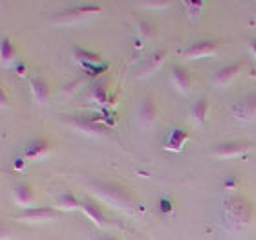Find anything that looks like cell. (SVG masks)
<instances>
[{"instance_id": "cb8c5ba5", "label": "cell", "mask_w": 256, "mask_h": 240, "mask_svg": "<svg viewBox=\"0 0 256 240\" xmlns=\"http://www.w3.org/2000/svg\"><path fill=\"white\" fill-rule=\"evenodd\" d=\"M183 6H185V10H187V13L192 19L200 17L203 13V10H205V2L203 0H187V2H183Z\"/></svg>"}, {"instance_id": "44dd1931", "label": "cell", "mask_w": 256, "mask_h": 240, "mask_svg": "<svg viewBox=\"0 0 256 240\" xmlns=\"http://www.w3.org/2000/svg\"><path fill=\"white\" fill-rule=\"evenodd\" d=\"M0 57H2V64L4 66H11L16 59V48L15 43L11 41L10 37L2 39V44H0Z\"/></svg>"}, {"instance_id": "4dcf8cb0", "label": "cell", "mask_w": 256, "mask_h": 240, "mask_svg": "<svg viewBox=\"0 0 256 240\" xmlns=\"http://www.w3.org/2000/svg\"><path fill=\"white\" fill-rule=\"evenodd\" d=\"M97 240H119L118 236H112V235H101Z\"/></svg>"}, {"instance_id": "ffe728a7", "label": "cell", "mask_w": 256, "mask_h": 240, "mask_svg": "<svg viewBox=\"0 0 256 240\" xmlns=\"http://www.w3.org/2000/svg\"><path fill=\"white\" fill-rule=\"evenodd\" d=\"M55 203L60 211H77L80 209V200L77 198V194L70 191H62L55 196Z\"/></svg>"}, {"instance_id": "f546056e", "label": "cell", "mask_w": 256, "mask_h": 240, "mask_svg": "<svg viewBox=\"0 0 256 240\" xmlns=\"http://www.w3.org/2000/svg\"><path fill=\"white\" fill-rule=\"evenodd\" d=\"M0 107H2V108H8V107H10V99H8V94H6L4 88L0 90Z\"/></svg>"}, {"instance_id": "3957f363", "label": "cell", "mask_w": 256, "mask_h": 240, "mask_svg": "<svg viewBox=\"0 0 256 240\" xmlns=\"http://www.w3.org/2000/svg\"><path fill=\"white\" fill-rule=\"evenodd\" d=\"M102 10L101 4H96V2H86V4H75L68 10L59 11L57 15L54 17V22L57 24H72V22L82 21L86 17L96 15Z\"/></svg>"}, {"instance_id": "83f0119b", "label": "cell", "mask_w": 256, "mask_h": 240, "mask_svg": "<svg viewBox=\"0 0 256 240\" xmlns=\"http://www.w3.org/2000/svg\"><path fill=\"white\" fill-rule=\"evenodd\" d=\"M238 183H240L238 178H230V180L225 181V189H227V191H236V189H238Z\"/></svg>"}, {"instance_id": "d6a6232c", "label": "cell", "mask_w": 256, "mask_h": 240, "mask_svg": "<svg viewBox=\"0 0 256 240\" xmlns=\"http://www.w3.org/2000/svg\"><path fill=\"white\" fill-rule=\"evenodd\" d=\"M251 54L256 57V41H252V43H251Z\"/></svg>"}, {"instance_id": "d4e9b609", "label": "cell", "mask_w": 256, "mask_h": 240, "mask_svg": "<svg viewBox=\"0 0 256 240\" xmlns=\"http://www.w3.org/2000/svg\"><path fill=\"white\" fill-rule=\"evenodd\" d=\"M86 74L90 75V77H99L102 72H106L108 70V63H99V64H92V66H86L82 68Z\"/></svg>"}, {"instance_id": "7402d4cb", "label": "cell", "mask_w": 256, "mask_h": 240, "mask_svg": "<svg viewBox=\"0 0 256 240\" xmlns=\"http://www.w3.org/2000/svg\"><path fill=\"white\" fill-rule=\"evenodd\" d=\"M190 114H192V119L196 123H205V119H207V116H208V101L205 99V97H202V99H198L194 105H192V110H190Z\"/></svg>"}, {"instance_id": "30bf717a", "label": "cell", "mask_w": 256, "mask_h": 240, "mask_svg": "<svg viewBox=\"0 0 256 240\" xmlns=\"http://www.w3.org/2000/svg\"><path fill=\"white\" fill-rule=\"evenodd\" d=\"M232 114L240 121H252L256 119V92L246 96L242 101H238L232 107Z\"/></svg>"}, {"instance_id": "52a82bcc", "label": "cell", "mask_w": 256, "mask_h": 240, "mask_svg": "<svg viewBox=\"0 0 256 240\" xmlns=\"http://www.w3.org/2000/svg\"><path fill=\"white\" fill-rule=\"evenodd\" d=\"M251 145L246 143V141H225V143L216 145L212 149V154L216 158H224V160H229V158H240V156L247 154Z\"/></svg>"}, {"instance_id": "6da1fadb", "label": "cell", "mask_w": 256, "mask_h": 240, "mask_svg": "<svg viewBox=\"0 0 256 240\" xmlns=\"http://www.w3.org/2000/svg\"><path fill=\"white\" fill-rule=\"evenodd\" d=\"M88 192L96 196L99 202L106 203L110 209L121 211V213H136L139 207V202L132 191L126 187L114 183V181L97 180L88 183Z\"/></svg>"}, {"instance_id": "ac0fdd59", "label": "cell", "mask_w": 256, "mask_h": 240, "mask_svg": "<svg viewBox=\"0 0 256 240\" xmlns=\"http://www.w3.org/2000/svg\"><path fill=\"white\" fill-rule=\"evenodd\" d=\"M74 57H75V61L82 66V68L92 66V64L102 63L101 54H97V52H94V50L82 48V46H74Z\"/></svg>"}, {"instance_id": "5bb4252c", "label": "cell", "mask_w": 256, "mask_h": 240, "mask_svg": "<svg viewBox=\"0 0 256 240\" xmlns=\"http://www.w3.org/2000/svg\"><path fill=\"white\" fill-rule=\"evenodd\" d=\"M170 79L174 83L178 90L182 92V94H188L190 92V86H192V75L185 66H172V74H170Z\"/></svg>"}, {"instance_id": "ba28073f", "label": "cell", "mask_w": 256, "mask_h": 240, "mask_svg": "<svg viewBox=\"0 0 256 240\" xmlns=\"http://www.w3.org/2000/svg\"><path fill=\"white\" fill-rule=\"evenodd\" d=\"M52 150H54V145L50 143L48 139L37 138V139H33L32 143H28V147L24 149L22 156H24L28 161H37V160L48 158V156L52 154Z\"/></svg>"}, {"instance_id": "f1b7e54d", "label": "cell", "mask_w": 256, "mask_h": 240, "mask_svg": "<svg viewBox=\"0 0 256 240\" xmlns=\"http://www.w3.org/2000/svg\"><path fill=\"white\" fill-rule=\"evenodd\" d=\"M26 163H28V160L24 158V156L16 158L15 160V171H22V169H26Z\"/></svg>"}, {"instance_id": "7a4b0ae2", "label": "cell", "mask_w": 256, "mask_h": 240, "mask_svg": "<svg viewBox=\"0 0 256 240\" xmlns=\"http://www.w3.org/2000/svg\"><path fill=\"white\" fill-rule=\"evenodd\" d=\"M254 218V205L249 198L232 194L224 203V222L232 231H244Z\"/></svg>"}, {"instance_id": "9c48e42d", "label": "cell", "mask_w": 256, "mask_h": 240, "mask_svg": "<svg viewBox=\"0 0 256 240\" xmlns=\"http://www.w3.org/2000/svg\"><path fill=\"white\" fill-rule=\"evenodd\" d=\"M218 52V43L216 41H210V39H202V41H196L192 43L190 46L185 48V57L188 59H202V57H208Z\"/></svg>"}, {"instance_id": "d6986e66", "label": "cell", "mask_w": 256, "mask_h": 240, "mask_svg": "<svg viewBox=\"0 0 256 240\" xmlns=\"http://www.w3.org/2000/svg\"><path fill=\"white\" fill-rule=\"evenodd\" d=\"M90 97L96 103H99V105H101V108H110L114 105L112 96H110L108 86H106V83H104V81H101V83H97V85L92 86Z\"/></svg>"}, {"instance_id": "2e32d148", "label": "cell", "mask_w": 256, "mask_h": 240, "mask_svg": "<svg viewBox=\"0 0 256 240\" xmlns=\"http://www.w3.org/2000/svg\"><path fill=\"white\" fill-rule=\"evenodd\" d=\"M13 198H15V202L24 209H30L33 202H35V191H33L32 185H28V183H16L13 187Z\"/></svg>"}, {"instance_id": "8fae6325", "label": "cell", "mask_w": 256, "mask_h": 240, "mask_svg": "<svg viewBox=\"0 0 256 240\" xmlns=\"http://www.w3.org/2000/svg\"><path fill=\"white\" fill-rule=\"evenodd\" d=\"M188 138H190V132H188L187 128H170V132H168V136L165 139V150H168V152H182L185 143L188 141Z\"/></svg>"}, {"instance_id": "5b68a950", "label": "cell", "mask_w": 256, "mask_h": 240, "mask_svg": "<svg viewBox=\"0 0 256 240\" xmlns=\"http://www.w3.org/2000/svg\"><path fill=\"white\" fill-rule=\"evenodd\" d=\"M80 211L84 213L86 218H90L92 224H96L97 227H101V229H106L110 227V220L106 218V214L104 211L101 209V205L90 198H82L80 200Z\"/></svg>"}, {"instance_id": "e0dca14e", "label": "cell", "mask_w": 256, "mask_h": 240, "mask_svg": "<svg viewBox=\"0 0 256 240\" xmlns=\"http://www.w3.org/2000/svg\"><path fill=\"white\" fill-rule=\"evenodd\" d=\"M158 114H160V108H158L154 99L148 97V99H144L141 103V107H139V119H141V123H143L144 127H152L156 123V119H158Z\"/></svg>"}, {"instance_id": "1f68e13d", "label": "cell", "mask_w": 256, "mask_h": 240, "mask_svg": "<svg viewBox=\"0 0 256 240\" xmlns=\"http://www.w3.org/2000/svg\"><path fill=\"white\" fill-rule=\"evenodd\" d=\"M16 70H18V74H20V75H24V63H18Z\"/></svg>"}, {"instance_id": "4316f807", "label": "cell", "mask_w": 256, "mask_h": 240, "mask_svg": "<svg viewBox=\"0 0 256 240\" xmlns=\"http://www.w3.org/2000/svg\"><path fill=\"white\" fill-rule=\"evenodd\" d=\"M144 8H156V10H163V8H168L170 2H144Z\"/></svg>"}, {"instance_id": "277c9868", "label": "cell", "mask_w": 256, "mask_h": 240, "mask_svg": "<svg viewBox=\"0 0 256 240\" xmlns=\"http://www.w3.org/2000/svg\"><path fill=\"white\" fill-rule=\"evenodd\" d=\"M64 121L72 125L75 130L86 134V136H92V138H101L106 134V128L102 123L96 121L90 116H72V118H64Z\"/></svg>"}, {"instance_id": "9a60e30c", "label": "cell", "mask_w": 256, "mask_h": 240, "mask_svg": "<svg viewBox=\"0 0 256 240\" xmlns=\"http://www.w3.org/2000/svg\"><path fill=\"white\" fill-rule=\"evenodd\" d=\"M32 92L38 105H46L50 101V96H52V88H50L48 81L44 79V77H40V75L32 79Z\"/></svg>"}, {"instance_id": "603a6c76", "label": "cell", "mask_w": 256, "mask_h": 240, "mask_svg": "<svg viewBox=\"0 0 256 240\" xmlns=\"http://www.w3.org/2000/svg\"><path fill=\"white\" fill-rule=\"evenodd\" d=\"M138 32H139V37L143 39V43L146 41H152L156 37V28L150 24L148 21H141L138 24Z\"/></svg>"}, {"instance_id": "8992f818", "label": "cell", "mask_w": 256, "mask_h": 240, "mask_svg": "<svg viewBox=\"0 0 256 240\" xmlns=\"http://www.w3.org/2000/svg\"><path fill=\"white\" fill-rule=\"evenodd\" d=\"M244 61H234V63H229L225 64V66H222V68L214 74L212 77V83L216 86H220V88H224V86L230 85L232 81L238 77V75L242 74V70H244Z\"/></svg>"}, {"instance_id": "4fadbf2b", "label": "cell", "mask_w": 256, "mask_h": 240, "mask_svg": "<svg viewBox=\"0 0 256 240\" xmlns=\"http://www.w3.org/2000/svg\"><path fill=\"white\" fill-rule=\"evenodd\" d=\"M166 57H168V50H165V48L156 50L154 54H150L148 57H146V61L141 64V74H139V75L146 77V75L158 72V70H160L161 66L165 64Z\"/></svg>"}, {"instance_id": "7c38bea8", "label": "cell", "mask_w": 256, "mask_h": 240, "mask_svg": "<svg viewBox=\"0 0 256 240\" xmlns=\"http://www.w3.org/2000/svg\"><path fill=\"white\" fill-rule=\"evenodd\" d=\"M59 216V211L52 207H30L24 209L16 218L26 220V222H42V220H52Z\"/></svg>"}, {"instance_id": "484cf974", "label": "cell", "mask_w": 256, "mask_h": 240, "mask_svg": "<svg viewBox=\"0 0 256 240\" xmlns=\"http://www.w3.org/2000/svg\"><path fill=\"white\" fill-rule=\"evenodd\" d=\"M160 209L163 214H170L174 211V202H172L170 198H161L160 202Z\"/></svg>"}]
</instances>
